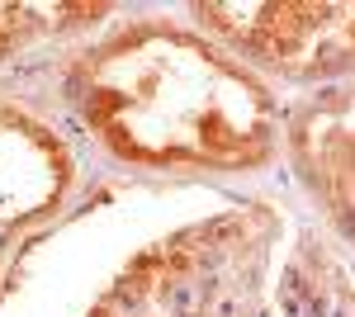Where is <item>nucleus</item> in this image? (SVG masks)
Returning a JSON list of instances; mask_svg holds the SVG:
<instances>
[{
  "mask_svg": "<svg viewBox=\"0 0 355 317\" xmlns=\"http://www.w3.org/2000/svg\"><path fill=\"white\" fill-rule=\"evenodd\" d=\"M81 105L100 137L137 161H261L275 123L237 62L166 28L100 48L81 71Z\"/></svg>",
  "mask_w": 355,
  "mask_h": 317,
  "instance_id": "1",
  "label": "nucleus"
},
{
  "mask_svg": "<svg viewBox=\"0 0 355 317\" xmlns=\"http://www.w3.org/2000/svg\"><path fill=\"white\" fill-rule=\"evenodd\" d=\"M209 24L294 76L355 62V5H209Z\"/></svg>",
  "mask_w": 355,
  "mask_h": 317,
  "instance_id": "2",
  "label": "nucleus"
},
{
  "mask_svg": "<svg viewBox=\"0 0 355 317\" xmlns=\"http://www.w3.org/2000/svg\"><path fill=\"white\" fill-rule=\"evenodd\" d=\"M48 15H62V10H28V5H0V48H10V43H24L33 33H43V28H53L57 19Z\"/></svg>",
  "mask_w": 355,
  "mask_h": 317,
  "instance_id": "4",
  "label": "nucleus"
},
{
  "mask_svg": "<svg viewBox=\"0 0 355 317\" xmlns=\"http://www.w3.org/2000/svg\"><path fill=\"white\" fill-rule=\"evenodd\" d=\"M62 180H67V161L57 142L0 105V251L19 223L53 204Z\"/></svg>",
  "mask_w": 355,
  "mask_h": 317,
  "instance_id": "3",
  "label": "nucleus"
}]
</instances>
